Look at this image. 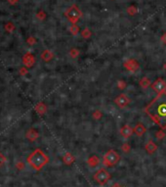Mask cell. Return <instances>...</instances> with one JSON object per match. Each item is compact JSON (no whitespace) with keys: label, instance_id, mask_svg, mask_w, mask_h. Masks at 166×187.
<instances>
[{"label":"cell","instance_id":"cell-1","mask_svg":"<svg viewBox=\"0 0 166 187\" xmlns=\"http://www.w3.org/2000/svg\"><path fill=\"white\" fill-rule=\"evenodd\" d=\"M147 114L161 128L166 127V92L160 93L147 107Z\"/></svg>","mask_w":166,"mask_h":187},{"label":"cell","instance_id":"cell-2","mask_svg":"<svg viewBox=\"0 0 166 187\" xmlns=\"http://www.w3.org/2000/svg\"><path fill=\"white\" fill-rule=\"evenodd\" d=\"M26 162L34 171H39L49 163V157L41 149H35L26 158Z\"/></svg>","mask_w":166,"mask_h":187},{"label":"cell","instance_id":"cell-3","mask_svg":"<svg viewBox=\"0 0 166 187\" xmlns=\"http://www.w3.org/2000/svg\"><path fill=\"white\" fill-rule=\"evenodd\" d=\"M120 161V155L113 149H110L103 157V165L105 167H112L116 166Z\"/></svg>","mask_w":166,"mask_h":187},{"label":"cell","instance_id":"cell-4","mask_svg":"<svg viewBox=\"0 0 166 187\" xmlns=\"http://www.w3.org/2000/svg\"><path fill=\"white\" fill-rule=\"evenodd\" d=\"M64 16L67 19L68 21L71 23V25H76V23L81 19V17L83 16V13L78 8L77 5L75 4H72L71 7H68L66 12H64Z\"/></svg>","mask_w":166,"mask_h":187},{"label":"cell","instance_id":"cell-5","mask_svg":"<svg viewBox=\"0 0 166 187\" xmlns=\"http://www.w3.org/2000/svg\"><path fill=\"white\" fill-rule=\"evenodd\" d=\"M110 178H112V174H109L108 170L104 169V167H101L98 171H96L93 175V179L101 186L107 184Z\"/></svg>","mask_w":166,"mask_h":187},{"label":"cell","instance_id":"cell-6","mask_svg":"<svg viewBox=\"0 0 166 187\" xmlns=\"http://www.w3.org/2000/svg\"><path fill=\"white\" fill-rule=\"evenodd\" d=\"M150 87L153 88V90H154L157 94L166 92V81L161 77H158L156 81H154L151 83Z\"/></svg>","mask_w":166,"mask_h":187},{"label":"cell","instance_id":"cell-7","mask_svg":"<svg viewBox=\"0 0 166 187\" xmlns=\"http://www.w3.org/2000/svg\"><path fill=\"white\" fill-rule=\"evenodd\" d=\"M123 66L126 70H128V71L131 72V73L137 72L140 68V65H139V63H138V61L135 60V59H133V58L127 59V60L124 61Z\"/></svg>","mask_w":166,"mask_h":187},{"label":"cell","instance_id":"cell-8","mask_svg":"<svg viewBox=\"0 0 166 187\" xmlns=\"http://www.w3.org/2000/svg\"><path fill=\"white\" fill-rule=\"evenodd\" d=\"M114 103L119 107V108H125V107H127L131 103V100L126 94L122 93V94L118 95L116 98H115Z\"/></svg>","mask_w":166,"mask_h":187},{"label":"cell","instance_id":"cell-9","mask_svg":"<svg viewBox=\"0 0 166 187\" xmlns=\"http://www.w3.org/2000/svg\"><path fill=\"white\" fill-rule=\"evenodd\" d=\"M145 150L149 155H154V154L157 151V145L153 139H149L145 144Z\"/></svg>","mask_w":166,"mask_h":187},{"label":"cell","instance_id":"cell-10","mask_svg":"<svg viewBox=\"0 0 166 187\" xmlns=\"http://www.w3.org/2000/svg\"><path fill=\"white\" fill-rule=\"evenodd\" d=\"M34 63L35 58L31 53H26V55H24V57H22V64L25 65V67L31 68L34 65Z\"/></svg>","mask_w":166,"mask_h":187},{"label":"cell","instance_id":"cell-11","mask_svg":"<svg viewBox=\"0 0 166 187\" xmlns=\"http://www.w3.org/2000/svg\"><path fill=\"white\" fill-rule=\"evenodd\" d=\"M119 132H120V135L123 138L127 139V138L132 136L133 132H134V129H133L129 124H125V125H123V127L120 128Z\"/></svg>","mask_w":166,"mask_h":187},{"label":"cell","instance_id":"cell-12","mask_svg":"<svg viewBox=\"0 0 166 187\" xmlns=\"http://www.w3.org/2000/svg\"><path fill=\"white\" fill-rule=\"evenodd\" d=\"M63 162L66 166H71L72 164L75 162V157L73 156V154H71L70 152H67L63 156Z\"/></svg>","mask_w":166,"mask_h":187},{"label":"cell","instance_id":"cell-13","mask_svg":"<svg viewBox=\"0 0 166 187\" xmlns=\"http://www.w3.org/2000/svg\"><path fill=\"white\" fill-rule=\"evenodd\" d=\"M146 127L144 125V124H142V123H138L136 125H135V128H134V133L137 135V136H139V137H142L143 135H144L146 133Z\"/></svg>","mask_w":166,"mask_h":187},{"label":"cell","instance_id":"cell-14","mask_svg":"<svg viewBox=\"0 0 166 187\" xmlns=\"http://www.w3.org/2000/svg\"><path fill=\"white\" fill-rule=\"evenodd\" d=\"M39 134L37 132V130H35L33 128H30L26 131V137L29 140L30 142H34L36 139L38 138Z\"/></svg>","mask_w":166,"mask_h":187},{"label":"cell","instance_id":"cell-15","mask_svg":"<svg viewBox=\"0 0 166 187\" xmlns=\"http://www.w3.org/2000/svg\"><path fill=\"white\" fill-rule=\"evenodd\" d=\"M100 159L98 156H96V155H92L90 156L88 159H87V165H88L90 167H96L97 166H99L100 165Z\"/></svg>","mask_w":166,"mask_h":187},{"label":"cell","instance_id":"cell-16","mask_svg":"<svg viewBox=\"0 0 166 187\" xmlns=\"http://www.w3.org/2000/svg\"><path fill=\"white\" fill-rule=\"evenodd\" d=\"M53 58H54V53L48 49L44 50L43 52L41 53V59H42L44 62H50Z\"/></svg>","mask_w":166,"mask_h":187},{"label":"cell","instance_id":"cell-17","mask_svg":"<svg viewBox=\"0 0 166 187\" xmlns=\"http://www.w3.org/2000/svg\"><path fill=\"white\" fill-rule=\"evenodd\" d=\"M35 111L37 112L39 115H44L47 112V107L43 102H39L35 106Z\"/></svg>","mask_w":166,"mask_h":187},{"label":"cell","instance_id":"cell-18","mask_svg":"<svg viewBox=\"0 0 166 187\" xmlns=\"http://www.w3.org/2000/svg\"><path fill=\"white\" fill-rule=\"evenodd\" d=\"M139 85L143 88V89H147V88H149L151 85H150V81L147 77H144L140 79L139 81Z\"/></svg>","mask_w":166,"mask_h":187},{"label":"cell","instance_id":"cell-19","mask_svg":"<svg viewBox=\"0 0 166 187\" xmlns=\"http://www.w3.org/2000/svg\"><path fill=\"white\" fill-rule=\"evenodd\" d=\"M80 34H81V36L84 39H89L90 37L92 36V31L88 29V27H85V29H83Z\"/></svg>","mask_w":166,"mask_h":187},{"label":"cell","instance_id":"cell-20","mask_svg":"<svg viewBox=\"0 0 166 187\" xmlns=\"http://www.w3.org/2000/svg\"><path fill=\"white\" fill-rule=\"evenodd\" d=\"M79 31H80V29H79V27H78L77 25H71V26L70 32L71 34V35L76 36L77 34H79Z\"/></svg>","mask_w":166,"mask_h":187},{"label":"cell","instance_id":"cell-21","mask_svg":"<svg viewBox=\"0 0 166 187\" xmlns=\"http://www.w3.org/2000/svg\"><path fill=\"white\" fill-rule=\"evenodd\" d=\"M126 12H127V14L129 16H135L136 14L138 13V8L136 7V6H129L128 8H127V10H126Z\"/></svg>","mask_w":166,"mask_h":187},{"label":"cell","instance_id":"cell-22","mask_svg":"<svg viewBox=\"0 0 166 187\" xmlns=\"http://www.w3.org/2000/svg\"><path fill=\"white\" fill-rule=\"evenodd\" d=\"M121 150H122V152H124V153H129V152L131 151V146H130V144H129L128 142L123 143V144H122V146H121Z\"/></svg>","mask_w":166,"mask_h":187},{"label":"cell","instance_id":"cell-23","mask_svg":"<svg viewBox=\"0 0 166 187\" xmlns=\"http://www.w3.org/2000/svg\"><path fill=\"white\" fill-rule=\"evenodd\" d=\"M78 55H79V50L76 49V48H72V49L70 51V56H71L72 59L77 58Z\"/></svg>","mask_w":166,"mask_h":187},{"label":"cell","instance_id":"cell-24","mask_svg":"<svg viewBox=\"0 0 166 187\" xmlns=\"http://www.w3.org/2000/svg\"><path fill=\"white\" fill-rule=\"evenodd\" d=\"M155 137L157 138L158 140H161L165 137V132H163L162 130H158V131L155 132Z\"/></svg>","mask_w":166,"mask_h":187},{"label":"cell","instance_id":"cell-25","mask_svg":"<svg viewBox=\"0 0 166 187\" xmlns=\"http://www.w3.org/2000/svg\"><path fill=\"white\" fill-rule=\"evenodd\" d=\"M14 29H15V27H14L12 23H8V24L5 26V30H7L9 32H12L14 31Z\"/></svg>","mask_w":166,"mask_h":187},{"label":"cell","instance_id":"cell-26","mask_svg":"<svg viewBox=\"0 0 166 187\" xmlns=\"http://www.w3.org/2000/svg\"><path fill=\"white\" fill-rule=\"evenodd\" d=\"M6 161H7V159H6V157L3 155V154L0 152V167H2L4 164L6 163Z\"/></svg>","mask_w":166,"mask_h":187},{"label":"cell","instance_id":"cell-27","mask_svg":"<svg viewBox=\"0 0 166 187\" xmlns=\"http://www.w3.org/2000/svg\"><path fill=\"white\" fill-rule=\"evenodd\" d=\"M16 167H17V169L19 170V171H22L25 169V164L22 163V162H18L16 164Z\"/></svg>","mask_w":166,"mask_h":187},{"label":"cell","instance_id":"cell-28","mask_svg":"<svg viewBox=\"0 0 166 187\" xmlns=\"http://www.w3.org/2000/svg\"><path fill=\"white\" fill-rule=\"evenodd\" d=\"M117 87L119 88V89H124V88L126 87V83L124 82L123 81H119L117 82Z\"/></svg>","mask_w":166,"mask_h":187},{"label":"cell","instance_id":"cell-29","mask_svg":"<svg viewBox=\"0 0 166 187\" xmlns=\"http://www.w3.org/2000/svg\"><path fill=\"white\" fill-rule=\"evenodd\" d=\"M26 42L29 43V44H30V45H33V44H34V43L36 42V39L34 38V37L30 36V37H29V38H27Z\"/></svg>","mask_w":166,"mask_h":187},{"label":"cell","instance_id":"cell-30","mask_svg":"<svg viewBox=\"0 0 166 187\" xmlns=\"http://www.w3.org/2000/svg\"><path fill=\"white\" fill-rule=\"evenodd\" d=\"M27 73H29V71H27L26 67H24V68H21L20 69V74H21V76H25V74H26Z\"/></svg>","mask_w":166,"mask_h":187},{"label":"cell","instance_id":"cell-31","mask_svg":"<svg viewBox=\"0 0 166 187\" xmlns=\"http://www.w3.org/2000/svg\"><path fill=\"white\" fill-rule=\"evenodd\" d=\"M45 17H46V14H45L43 11H40V12L37 14V18L40 19V20H43V19H45Z\"/></svg>","mask_w":166,"mask_h":187},{"label":"cell","instance_id":"cell-32","mask_svg":"<svg viewBox=\"0 0 166 187\" xmlns=\"http://www.w3.org/2000/svg\"><path fill=\"white\" fill-rule=\"evenodd\" d=\"M160 39H161V41H162V43L166 45V32H164V34L161 35Z\"/></svg>","mask_w":166,"mask_h":187},{"label":"cell","instance_id":"cell-33","mask_svg":"<svg viewBox=\"0 0 166 187\" xmlns=\"http://www.w3.org/2000/svg\"><path fill=\"white\" fill-rule=\"evenodd\" d=\"M101 113L100 112H96V113H94V115H93V117H94V119H96V120H99V119H101Z\"/></svg>","mask_w":166,"mask_h":187},{"label":"cell","instance_id":"cell-34","mask_svg":"<svg viewBox=\"0 0 166 187\" xmlns=\"http://www.w3.org/2000/svg\"><path fill=\"white\" fill-rule=\"evenodd\" d=\"M18 1H19V0H9V2H10L11 4H15Z\"/></svg>","mask_w":166,"mask_h":187},{"label":"cell","instance_id":"cell-35","mask_svg":"<svg viewBox=\"0 0 166 187\" xmlns=\"http://www.w3.org/2000/svg\"><path fill=\"white\" fill-rule=\"evenodd\" d=\"M164 69H165V70H166V63H165V64H164Z\"/></svg>","mask_w":166,"mask_h":187},{"label":"cell","instance_id":"cell-36","mask_svg":"<svg viewBox=\"0 0 166 187\" xmlns=\"http://www.w3.org/2000/svg\"><path fill=\"white\" fill-rule=\"evenodd\" d=\"M113 187H119V185H114Z\"/></svg>","mask_w":166,"mask_h":187}]
</instances>
